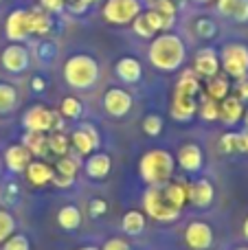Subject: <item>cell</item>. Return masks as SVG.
<instances>
[{
	"label": "cell",
	"instance_id": "17",
	"mask_svg": "<svg viewBox=\"0 0 248 250\" xmlns=\"http://www.w3.org/2000/svg\"><path fill=\"white\" fill-rule=\"evenodd\" d=\"M215 200V187L211 180L200 178V180L189 182V202L196 208H207L211 207Z\"/></svg>",
	"mask_w": 248,
	"mask_h": 250
},
{
	"label": "cell",
	"instance_id": "1",
	"mask_svg": "<svg viewBox=\"0 0 248 250\" xmlns=\"http://www.w3.org/2000/svg\"><path fill=\"white\" fill-rule=\"evenodd\" d=\"M149 64L156 70L163 73H176L183 68L185 60H187V44L183 42V38L171 31H163L149 42L147 48Z\"/></svg>",
	"mask_w": 248,
	"mask_h": 250
},
{
	"label": "cell",
	"instance_id": "54",
	"mask_svg": "<svg viewBox=\"0 0 248 250\" xmlns=\"http://www.w3.org/2000/svg\"><path fill=\"white\" fill-rule=\"evenodd\" d=\"M193 2H196V4H209L211 0H193Z\"/></svg>",
	"mask_w": 248,
	"mask_h": 250
},
{
	"label": "cell",
	"instance_id": "2",
	"mask_svg": "<svg viewBox=\"0 0 248 250\" xmlns=\"http://www.w3.org/2000/svg\"><path fill=\"white\" fill-rule=\"evenodd\" d=\"M176 171V156L167 149H149L141 156L139 176L147 187H163L174 178Z\"/></svg>",
	"mask_w": 248,
	"mask_h": 250
},
{
	"label": "cell",
	"instance_id": "35",
	"mask_svg": "<svg viewBox=\"0 0 248 250\" xmlns=\"http://www.w3.org/2000/svg\"><path fill=\"white\" fill-rule=\"evenodd\" d=\"M48 151L55 154L57 158L66 156L70 151V138L64 132H51L48 134Z\"/></svg>",
	"mask_w": 248,
	"mask_h": 250
},
{
	"label": "cell",
	"instance_id": "57",
	"mask_svg": "<svg viewBox=\"0 0 248 250\" xmlns=\"http://www.w3.org/2000/svg\"><path fill=\"white\" fill-rule=\"evenodd\" d=\"M70 2H75V0H66V4H70Z\"/></svg>",
	"mask_w": 248,
	"mask_h": 250
},
{
	"label": "cell",
	"instance_id": "26",
	"mask_svg": "<svg viewBox=\"0 0 248 250\" xmlns=\"http://www.w3.org/2000/svg\"><path fill=\"white\" fill-rule=\"evenodd\" d=\"M202 92H205L207 97H211V99H215V101H222L224 97L231 95V83H228V77L227 75H215V77L207 79Z\"/></svg>",
	"mask_w": 248,
	"mask_h": 250
},
{
	"label": "cell",
	"instance_id": "41",
	"mask_svg": "<svg viewBox=\"0 0 248 250\" xmlns=\"http://www.w3.org/2000/svg\"><path fill=\"white\" fill-rule=\"evenodd\" d=\"M220 151L222 154H235L237 151V132H224L220 136Z\"/></svg>",
	"mask_w": 248,
	"mask_h": 250
},
{
	"label": "cell",
	"instance_id": "36",
	"mask_svg": "<svg viewBox=\"0 0 248 250\" xmlns=\"http://www.w3.org/2000/svg\"><path fill=\"white\" fill-rule=\"evenodd\" d=\"M193 31H196V35L198 38H202V40H213L215 35H218V24H215V20L202 16V18H196Z\"/></svg>",
	"mask_w": 248,
	"mask_h": 250
},
{
	"label": "cell",
	"instance_id": "39",
	"mask_svg": "<svg viewBox=\"0 0 248 250\" xmlns=\"http://www.w3.org/2000/svg\"><path fill=\"white\" fill-rule=\"evenodd\" d=\"M35 55L42 62H53L57 57V46L51 40H42V42H38V46H35Z\"/></svg>",
	"mask_w": 248,
	"mask_h": 250
},
{
	"label": "cell",
	"instance_id": "56",
	"mask_svg": "<svg viewBox=\"0 0 248 250\" xmlns=\"http://www.w3.org/2000/svg\"><path fill=\"white\" fill-rule=\"evenodd\" d=\"M235 250H248V248H246V246H242V248H235Z\"/></svg>",
	"mask_w": 248,
	"mask_h": 250
},
{
	"label": "cell",
	"instance_id": "12",
	"mask_svg": "<svg viewBox=\"0 0 248 250\" xmlns=\"http://www.w3.org/2000/svg\"><path fill=\"white\" fill-rule=\"evenodd\" d=\"M176 165L187 173H198L205 167V149L196 143H187L176 154Z\"/></svg>",
	"mask_w": 248,
	"mask_h": 250
},
{
	"label": "cell",
	"instance_id": "32",
	"mask_svg": "<svg viewBox=\"0 0 248 250\" xmlns=\"http://www.w3.org/2000/svg\"><path fill=\"white\" fill-rule=\"evenodd\" d=\"M60 114L66 119V121H77L83 114V104L77 99V97H64L60 104Z\"/></svg>",
	"mask_w": 248,
	"mask_h": 250
},
{
	"label": "cell",
	"instance_id": "21",
	"mask_svg": "<svg viewBox=\"0 0 248 250\" xmlns=\"http://www.w3.org/2000/svg\"><path fill=\"white\" fill-rule=\"evenodd\" d=\"M31 151L26 149L24 145H11V147H7V151H4V165H7V169L11 173H20V171H24L26 167H29V163H31Z\"/></svg>",
	"mask_w": 248,
	"mask_h": 250
},
{
	"label": "cell",
	"instance_id": "45",
	"mask_svg": "<svg viewBox=\"0 0 248 250\" xmlns=\"http://www.w3.org/2000/svg\"><path fill=\"white\" fill-rule=\"evenodd\" d=\"M101 250H132V248L123 237H110L108 242L103 244V248Z\"/></svg>",
	"mask_w": 248,
	"mask_h": 250
},
{
	"label": "cell",
	"instance_id": "19",
	"mask_svg": "<svg viewBox=\"0 0 248 250\" xmlns=\"http://www.w3.org/2000/svg\"><path fill=\"white\" fill-rule=\"evenodd\" d=\"M53 29L51 13L44 11L42 7L26 9V31L29 35H46Z\"/></svg>",
	"mask_w": 248,
	"mask_h": 250
},
{
	"label": "cell",
	"instance_id": "59",
	"mask_svg": "<svg viewBox=\"0 0 248 250\" xmlns=\"http://www.w3.org/2000/svg\"><path fill=\"white\" fill-rule=\"evenodd\" d=\"M176 2H183V0H176Z\"/></svg>",
	"mask_w": 248,
	"mask_h": 250
},
{
	"label": "cell",
	"instance_id": "22",
	"mask_svg": "<svg viewBox=\"0 0 248 250\" xmlns=\"http://www.w3.org/2000/svg\"><path fill=\"white\" fill-rule=\"evenodd\" d=\"M244 101L237 99L235 95H228L220 101V121L227 125H235L244 117Z\"/></svg>",
	"mask_w": 248,
	"mask_h": 250
},
{
	"label": "cell",
	"instance_id": "34",
	"mask_svg": "<svg viewBox=\"0 0 248 250\" xmlns=\"http://www.w3.org/2000/svg\"><path fill=\"white\" fill-rule=\"evenodd\" d=\"M16 105H18V90L11 86V83L0 82V114L13 112Z\"/></svg>",
	"mask_w": 248,
	"mask_h": 250
},
{
	"label": "cell",
	"instance_id": "42",
	"mask_svg": "<svg viewBox=\"0 0 248 250\" xmlns=\"http://www.w3.org/2000/svg\"><path fill=\"white\" fill-rule=\"evenodd\" d=\"M237 4L240 0H218V13L222 18H235V11H237Z\"/></svg>",
	"mask_w": 248,
	"mask_h": 250
},
{
	"label": "cell",
	"instance_id": "58",
	"mask_svg": "<svg viewBox=\"0 0 248 250\" xmlns=\"http://www.w3.org/2000/svg\"><path fill=\"white\" fill-rule=\"evenodd\" d=\"M0 171H2V163H0Z\"/></svg>",
	"mask_w": 248,
	"mask_h": 250
},
{
	"label": "cell",
	"instance_id": "52",
	"mask_svg": "<svg viewBox=\"0 0 248 250\" xmlns=\"http://www.w3.org/2000/svg\"><path fill=\"white\" fill-rule=\"evenodd\" d=\"M242 121H244V127L248 129V108L244 110V117H242Z\"/></svg>",
	"mask_w": 248,
	"mask_h": 250
},
{
	"label": "cell",
	"instance_id": "9",
	"mask_svg": "<svg viewBox=\"0 0 248 250\" xmlns=\"http://www.w3.org/2000/svg\"><path fill=\"white\" fill-rule=\"evenodd\" d=\"M215 242L213 229L202 220H193L185 229V244L189 250H211Z\"/></svg>",
	"mask_w": 248,
	"mask_h": 250
},
{
	"label": "cell",
	"instance_id": "15",
	"mask_svg": "<svg viewBox=\"0 0 248 250\" xmlns=\"http://www.w3.org/2000/svg\"><path fill=\"white\" fill-rule=\"evenodd\" d=\"M171 117L178 123H189L198 114V97L183 95V92H174L171 99Z\"/></svg>",
	"mask_w": 248,
	"mask_h": 250
},
{
	"label": "cell",
	"instance_id": "53",
	"mask_svg": "<svg viewBox=\"0 0 248 250\" xmlns=\"http://www.w3.org/2000/svg\"><path fill=\"white\" fill-rule=\"evenodd\" d=\"M77 250H101V248H97V246H82V248H77Z\"/></svg>",
	"mask_w": 248,
	"mask_h": 250
},
{
	"label": "cell",
	"instance_id": "31",
	"mask_svg": "<svg viewBox=\"0 0 248 250\" xmlns=\"http://www.w3.org/2000/svg\"><path fill=\"white\" fill-rule=\"evenodd\" d=\"M198 114H200V119L207 123L218 121L220 119V101L211 99V97H207L205 92H202L200 101H198Z\"/></svg>",
	"mask_w": 248,
	"mask_h": 250
},
{
	"label": "cell",
	"instance_id": "30",
	"mask_svg": "<svg viewBox=\"0 0 248 250\" xmlns=\"http://www.w3.org/2000/svg\"><path fill=\"white\" fill-rule=\"evenodd\" d=\"M174 92H183V95H191V97H200L202 95V83L193 70H185L183 77L178 79Z\"/></svg>",
	"mask_w": 248,
	"mask_h": 250
},
{
	"label": "cell",
	"instance_id": "4",
	"mask_svg": "<svg viewBox=\"0 0 248 250\" xmlns=\"http://www.w3.org/2000/svg\"><path fill=\"white\" fill-rule=\"evenodd\" d=\"M143 213H147V217H152L154 222L169 224V222L178 220L183 208H178L167 198L163 187H147L143 193Z\"/></svg>",
	"mask_w": 248,
	"mask_h": 250
},
{
	"label": "cell",
	"instance_id": "3",
	"mask_svg": "<svg viewBox=\"0 0 248 250\" xmlns=\"http://www.w3.org/2000/svg\"><path fill=\"white\" fill-rule=\"evenodd\" d=\"M99 62L92 55H73L64 64V79L73 90H90L99 82Z\"/></svg>",
	"mask_w": 248,
	"mask_h": 250
},
{
	"label": "cell",
	"instance_id": "7",
	"mask_svg": "<svg viewBox=\"0 0 248 250\" xmlns=\"http://www.w3.org/2000/svg\"><path fill=\"white\" fill-rule=\"evenodd\" d=\"M141 11H143L141 0H105L103 9H101L103 20L108 24H117V26L132 24Z\"/></svg>",
	"mask_w": 248,
	"mask_h": 250
},
{
	"label": "cell",
	"instance_id": "5",
	"mask_svg": "<svg viewBox=\"0 0 248 250\" xmlns=\"http://www.w3.org/2000/svg\"><path fill=\"white\" fill-rule=\"evenodd\" d=\"M22 125L26 132H64L66 119L60 114V110H48L46 105L35 104L24 112Z\"/></svg>",
	"mask_w": 248,
	"mask_h": 250
},
{
	"label": "cell",
	"instance_id": "50",
	"mask_svg": "<svg viewBox=\"0 0 248 250\" xmlns=\"http://www.w3.org/2000/svg\"><path fill=\"white\" fill-rule=\"evenodd\" d=\"M31 88H33V92H44L46 90V79L40 77V75H35V77L31 79Z\"/></svg>",
	"mask_w": 248,
	"mask_h": 250
},
{
	"label": "cell",
	"instance_id": "11",
	"mask_svg": "<svg viewBox=\"0 0 248 250\" xmlns=\"http://www.w3.org/2000/svg\"><path fill=\"white\" fill-rule=\"evenodd\" d=\"M132 105H134V99H132V95L127 90H123V88H110V90H105L103 110L110 117H114V119L125 117L132 110Z\"/></svg>",
	"mask_w": 248,
	"mask_h": 250
},
{
	"label": "cell",
	"instance_id": "38",
	"mask_svg": "<svg viewBox=\"0 0 248 250\" xmlns=\"http://www.w3.org/2000/svg\"><path fill=\"white\" fill-rule=\"evenodd\" d=\"M163 127H165V121H163L161 114H147L143 119V132L147 136H161Z\"/></svg>",
	"mask_w": 248,
	"mask_h": 250
},
{
	"label": "cell",
	"instance_id": "55",
	"mask_svg": "<svg viewBox=\"0 0 248 250\" xmlns=\"http://www.w3.org/2000/svg\"><path fill=\"white\" fill-rule=\"evenodd\" d=\"M88 2H90V7H92V4H95V2H101V0H88Z\"/></svg>",
	"mask_w": 248,
	"mask_h": 250
},
{
	"label": "cell",
	"instance_id": "49",
	"mask_svg": "<svg viewBox=\"0 0 248 250\" xmlns=\"http://www.w3.org/2000/svg\"><path fill=\"white\" fill-rule=\"evenodd\" d=\"M237 151L240 154H248V129L244 127V132H237Z\"/></svg>",
	"mask_w": 248,
	"mask_h": 250
},
{
	"label": "cell",
	"instance_id": "48",
	"mask_svg": "<svg viewBox=\"0 0 248 250\" xmlns=\"http://www.w3.org/2000/svg\"><path fill=\"white\" fill-rule=\"evenodd\" d=\"M233 20L240 22V24L248 22V0H240V4H237V11H235V18H233Z\"/></svg>",
	"mask_w": 248,
	"mask_h": 250
},
{
	"label": "cell",
	"instance_id": "13",
	"mask_svg": "<svg viewBox=\"0 0 248 250\" xmlns=\"http://www.w3.org/2000/svg\"><path fill=\"white\" fill-rule=\"evenodd\" d=\"M220 55L215 48H200L193 57V73L200 79H211L215 75H220Z\"/></svg>",
	"mask_w": 248,
	"mask_h": 250
},
{
	"label": "cell",
	"instance_id": "10",
	"mask_svg": "<svg viewBox=\"0 0 248 250\" xmlns=\"http://www.w3.org/2000/svg\"><path fill=\"white\" fill-rule=\"evenodd\" d=\"M0 62H2V68L7 70V73L20 75V73H24V70L29 68V64H31V53H29V48H26L24 44L11 42V44H9V46L2 51V57H0Z\"/></svg>",
	"mask_w": 248,
	"mask_h": 250
},
{
	"label": "cell",
	"instance_id": "18",
	"mask_svg": "<svg viewBox=\"0 0 248 250\" xmlns=\"http://www.w3.org/2000/svg\"><path fill=\"white\" fill-rule=\"evenodd\" d=\"M83 169H86L88 178H92V180H105L110 176V171H112V158L108 154H103V151H95V154H90L86 158Z\"/></svg>",
	"mask_w": 248,
	"mask_h": 250
},
{
	"label": "cell",
	"instance_id": "14",
	"mask_svg": "<svg viewBox=\"0 0 248 250\" xmlns=\"http://www.w3.org/2000/svg\"><path fill=\"white\" fill-rule=\"evenodd\" d=\"M132 31L143 40H154L158 33H163V18L154 9L141 11L136 16V20L132 22Z\"/></svg>",
	"mask_w": 248,
	"mask_h": 250
},
{
	"label": "cell",
	"instance_id": "23",
	"mask_svg": "<svg viewBox=\"0 0 248 250\" xmlns=\"http://www.w3.org/2000/svg\"><path fill=\"white\" fill-rule=\"evenodd\" d=\"M24 176L29 180V185L33 187H44L53 180V167L44 160H31L29 167L24 169Z\"/></svg>",
	"mask_w": 248,
	"mask_h": 250
},
{
	"label": "cell",
	"instance_id": "44",
	"mask_svg": "<svg viewBox=\"0 0 248 250\" xmlns=\"http://www.w3.org/2000/svg\"><path fill=\"white\" fill-rule=\"evenodd\" d=\"M40 7L53 16V13H62V11H64V9H66V0H40Z\"/></svg>",
	"mask_w": 248,
	"mask_h": 250
},
{
	"label": "cell",
	"instance_id": "40",
	"mask_svg": "<svg viewBox=\"0 0 248 250\" xmlns=\"http://www.w3.org/2000/svg\"><path fill=\"white\" fill-rule=\"evenodd\" d=\"M2 250H31V242L26 235L13 233L7 242H2Z\"/></svg>",
	"mask_w": 248,
	"mask_h": 250
},
{
	"label": "cell",
	"instance_id": "24",
	"mask_svg": "<svg viewBox=\"0 0 248 250\" xmlns=\"http://www.w3.org/2000/svg\"><path fill=\"white\" fill-rule=\"evenodd\" d=\"M22 145H24L26 149L31 151V156H35V158H44V156L51 154V151H48V136L44 132H24Z\"/></svg>",
	"mask_w": 248,
	"mask_h": 250
},
{
	"label": "cell",
	"instance_id": "16",
	"mask_svg": "<svg viewBox=\"0 0 248 250\" xmlns=\"http://www.w3.org/2000/svg\"><path fill=\"white\" fill-rule=\"evenodd\" d=\"M4 35H7L9 42H18L22 44L29 38V31H26V9H13L11 13L4 20Z\"/></svg>",
	"mask_w": 248,
	"mask_h": 250
},
{
	"label": "cell",
	"instance_id": "29",
	"mask_svg": "<svg viewBox=\"0 0 248 250\" xmlns=\"http://www.w3.org/2000/svg\"><path fill=\"white\" fill-rule=\"evenodd\" d=\"M163 189H165L167 198H169L178 208H185V204L189 202V182L174 180V178H171L167 185H163Z\"/></svg>",
	"mask_w": 248,
	"mask_h": 250
},
{
	"label": "cell",
	"instance_id": "20",
	"mask_svg": "<svg viewBox=\"0 0 248 250\" xmlns=\"http://www.w3.org/2000/svg\"><path fill=\"white\" fill-rule=\"evenodd\" d=\"M114 75L121 79L123 83H139L143 77V64L136 57H121L114 66Z\"/></svg>",
	"mask_w": 248,
	"mask_h": 250
},
{
	"label": "cell",
	"instance_id": "33",
	"mask_svg": "<svg viewBox=\"0 0 248 250\" xmlns=\"http://www.w3.org/2000/svg\"><path fill=\"white\" fill-rule=\"evenodd\" d=\"M79 167H82V160H79V156H62L60 160L55 163V167H53V171L60 173V176H68V178H75L79 171Z\"/></svg>",
	"mask_w": 248,
	"mask_h": 250
},
{
	"label": "cell",
	"instance_id": "8",
	"mask_svg": "<svg viewBox=\"0 0 248 250\" xmlns=\"http://www.w3.org/2000/svg\"><path fill=\"white\" fill-rule=\"evenodd\" d=\"M101 145V136L92 123H82L73 134H70V147L77 156H90Z\"/></svg>",
	"mask_w": 248,
	"mask_h": 250
},
{
	"label": "cell",
	"instance_id": "25",
	"mask_svg": "<svg viewBox=\"0 0 248 250\" xmlns=\"http://www.w3.org/2000/svg\"><path fill=\"white\" fill-rule=\"evenodd\" d=\"M152 9L163 18V31H171L178 18V2L176 0H154Z\"/></svg>",
	"mask_w": 248,
	"mask_h": 250
},
{
	"label": "cell",
	"instance_id": "6",
	"mask_svg": "<svg viewBox=\"0 0 248 250\" xmlns=\"http://www.w3.org/2000/svg\"><path fill=\"white\" fill-rule=\"evenodd\" d=\"M220 66L228 79H242L248 75V46L242 42H228L220 51Z\"/></svg>",
	"mask_w": 248,
	"mask_h": 250
},
{
	"label": "cell",
	"instance_id": "43",
	"mask_svg": "<svg viewBox=\"0 0 248 250\" xmlns=\"http://www.w3.org/2000/svg\"><path fill=\"white\" fill-rule=\"evenodd\" d=\"M88 213H90V217H101L108 213V202H105L103 198H95L90 200V204H88Z\"/></svg>",
	"mask_w": 248,
	"mask_h": 250
},
{
	"label": "cell",
	"instance_id": "27",
	"mask_svg": "<svg viewBox=\"0 0 248 250\" xmlns=\"http://www.w3.org/2000/svg\"><path fill=\"white\" fill-rule=\"evenodd\" d=\"M57 224H60V229L73 233V230H77L82 226V211L75 204H64L60 208V213H57Z\"/></svg>",
	"mask_w": 248,
	"mask_h": 250
},
{
	"label": "cell",
	"instance_id": "37",
	"mask_svg": "<svg viewBox=\"0 0 248 250\" xmlns=\"http://www.w3.org/2000/svg\"><path fill=\"white\" fill-rule=\"evenodd\" d=\"M13 233H16V217L7 208H0V244L7 242Z\"/></svg>",
	"mask_w": 248,
	"mask_h": 250
},
{
	"label": "cell",
	"instance_id": "51",
	"mask_svg": "<svg viewBox=\"0 0 248 250\" xmlns=\"http://www.w3.org/2000/svg\"><path fill=\"white\" fill-rule=\"evenodd\" d=\"M242 233H244V237L248 239V217L244 220V224H242Z\"/></svg>",
	"mask_w": 248,
	"mask_h": 250
},
{
	"label": "cell",
	"instance_id": "28",
	"mask_svg": "<svg viewBox=\"0 0 248 250\" xmlns=\"http://www.w3.org/2000/svg\"><path fill=\"white\" fill-rule=\"evenodd\" d=\"M145 224H147V217L143 211H127L121 220V230L130 237H139L145 230Z\"/></svg>",
	"mask_w": 248,
	"mask_h": 250
},
{
	"label": "cell",
	"instance_id": "47",
	"mask_svg": "<svg viewBox=\"0 0 248 250\" xmlns=\"http://www.w3.org/2000/svg\"><path fill=\"white\" fill-rule=\"evenodd\" d=\"M53 185L57 187V189H68V187L75 185V178H68V176H60V173L53 171Z\"/></svg>",
	"mask_w": 248,
	"mask_h": 250
},
{
	"label": "cell",
	"instance_id": "46",
	"mask_svg": "<svg viewBox=\"0 0 248 250\" xmlns=\"http://www.w3.org/2000/svg\"><path fill=\"white\" fill-rule=\"evenodd\" d=\"M235 97L242 101H248V75L235 82Z\"/></svg>",
	"mask_w": 248,
	"mask_h": 250
}]
</instances>
